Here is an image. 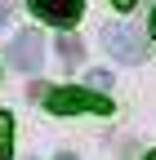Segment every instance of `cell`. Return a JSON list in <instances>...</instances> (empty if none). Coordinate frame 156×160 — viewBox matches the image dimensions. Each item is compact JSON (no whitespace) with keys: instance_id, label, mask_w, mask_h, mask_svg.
I'll return each mask as SVG.
<instances>
[{"instance_id":"cell-12","label":"cell","mask_w":156,"mask_h":160,"mask_svg":"<svg viewBox=\"0 0 156 160\" xmlns=\"http://www.w3.org/2000/svg\"><path fill=\"white\" fill-rule=\"evenodd\" d=\"M147 160H156V151H147Z\"/></svg>"},{"instance_id":"cell-3","label":"cell","mask_w":156,"mask_h":160,"mask_svg":"<svg viewBox=\"0 0 156 160\" xmlns=\"http://www.w3.org/2000/svg\"><path fill=\"white\" fill-rule=\"evenodd\" d=\"M36 18H45L54 27H71L76 18L85 13V0H27Z\"/></svg>"},{"instance_id":"cell-8","label":"cell","mask_w":156,"mask_h":160,"mask_svg":"<svg viewBox=\"0 0 156 160\" xmlns=\"http://www.w3.org/2000/svg\"><path fill=\"white\" fill-rule=\"evenodd\" d=\"M9 5H13V0H0V22L9 18Z\"/></svg>"},{"instance_id":"cell-9","label":"cell","mask_w":156,"mask_h":160,"mask_svg":"<svg viewBox=\"0 0 156 160\" xmlns=\"http://www.w3.org/2000/svg\"><path fill=\"white\" fill-rule=\"evenodd\" d=\"M112 5H116V9H129V5H134V0H112Z\"/></svg>"},{"instance_id":"cell-11","label":"cell","mask_w":156,"mask_h":160,"mask_svg":"<svg viewBox=\"0 0 156 160\" xmlns=\"http://www.w3.org/2000/svg\"><path fill=\"white\" fill-rule=\"evenodd\" d=\"M58 160H76V156H71V151H63V156H58Z\"/></svg>"},{"instance_id":"cell-4","label":"cell","mask_w":156,"mask_h":160,"mask_svg":"<svg viewBox=\"0 0 156 160\" xmlns=\"http://www.w3.org/2000/svg\"><path fill=\"white\" fill-rule=\"evenodd\" d=\"M5 58H9V62H13L18 71H40V58H45V49H40V36H36V31H23V36H13Z\"/></svg>"},{"instance_id":"cell-6","label":"cell","mask_w":156,"mask_h":160,"mask_svg":"<svg viewBox=\"0 0 156 160\" xmlns=\"http://www.w3.org/2000/svg\"><path fill=\"white\" fill-rule=\"evenodd\" d=\"M9 151H13V116L0 111V160H9Z\"/></svg>"},{"instance_id":"cell-7","label":"cell","mask_w":156,"mask_h":160,"mask_svg":"<svg viewBox=\"0 0 156 160\" xmlns=\"http://www.w3.org/2000/svg\"><path fill=\"white\" fill-rule=\"evenodd\" d=\"M94 85L107 89V85H112V76H107V71H89V89H94Z\"/></svg>"},{"instance_id":"cell-5","label":"cell","mask_w":156,"mask_h":160,"mask_svg":"<svg viewBox=\"0 0 156 160\" xmlns=\"http://www.w3.org/2000/svg\"><path fill=\"white\" fill-rule=\"evenodd\" d=\"M58 67H81L85 62V45H81V40H76L71 31H63V36H58Z\"/></svg>"},{"instance_id":"cell-1","label":"cell","mask_w":156,"mask_h":160,"mask_svg":"<svg viewBox=\"0 0 156 160\" xmlns=\"http://www.w3.org/2000/svg\"><path fill=\"white\" fill-rule=\"evenodd\" d=\"M45 107L54 116H81V111H94V116H107L112 111V98H98L94 89H49L45 93Z\"/></svg>"},{"instance_id":"cell-10","label":"cell","mask_w":156,"mask_h":160,"mask_svg":"<svg viewBox=\"0 0 156 160\" xmlns=\"http://www.w3.org/2000/svg\"><path fill=\"white\" fill-rule=\"evenodd\" d=\"M147 27H152V40H156V9H152V22H147Z\"/></svg>"},{"instance_id":"cell-2","label":"cell","mask_w":156,"mask_h":160,"mask_svg":"<svg viewBox=\"0 0 156 160\" xmlns=\"http://www.w3.org/2000/svg\"><path fill=\"white\" fill-rule=\"evenodd\" d=\"M107 49L121 62H143L147 58V40L138 36V27H107Z\"/></svg>"}]
</instances>
